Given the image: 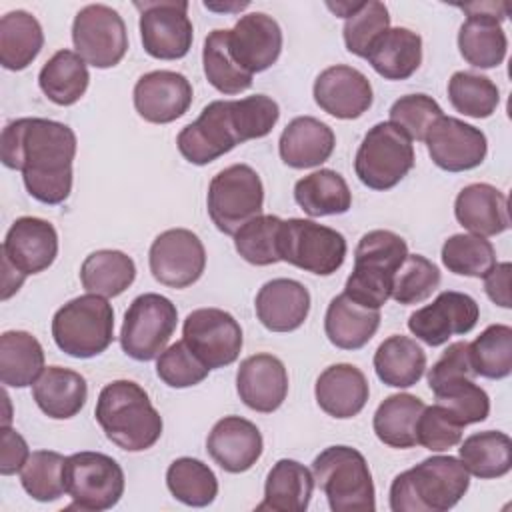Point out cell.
Returning a JSON list of instances; mask_svg holds the SVG:
<instances>
[{
    "label": "cell",
    "instance_id": "7bdbcfd3",
    "mask_svg": "<svg viewBox=\"0 0 512 512\" xmlns=\"http://www.w3.org/2000/svg\"><path fill=\"white\" fill-rule=\"evenodd\" d=\"M166 486L170 494L186 506L204 508L218 494V480L208 464L198 458H176L166 470Z\"/></svg>",
    "mask_w": 512,
    "mask_h": 512
},
{
    "label": "cell",
    "instance_id": "680465c9",
    "mask_svg": "<svg viewBox=\"0 0 512 512\" xmlns=\"http://www.w3.org/2000/svg\"><path fill=\"white\" fill-rule=\"evenodd\" d=\"M510 276H512V264L510 262H496L494 268L484 276V290L486 296L500 308L512 306L510 296Z\"/></svg>",
    "mask_w": 512,
    "mask_h": 512
},
{
    "label": "cell",
    "instance_id": "30bf717a",
    "mask_svg": "<svg viewBox=\"0 0 512 512\" xmlns=\"http://www.w3.org/2000/svg\"><path fill=\"white\" fill-rule=\"evenodd\" d=\"M124 470L108 454L76 452L66 458L64 486L72 498L70 508L102 512L116 506L124 494Z\"/></svg>",
    "mask_w": 512,
    "mask_h": 512
},
{
    "label": "cell",
    "instance_id": "4316f807",
    "mask_svg": "<svg viewBox=\"0 0 512 512\" xmlns=\"http://www.w3.org/2000/svg\"><path fill=\"white\" fill-rule=\"evenodd\" d=\"M314 396L318 406L328 416L346 420L362 412L370 396V386L360 368L340 362L320 372L314 386Z\"/></svg>",
    "mask_w": 512,
    "mask_h": 512
},
{
    "label": "cell",
    "instance_id": "11a10c76",
    "mask_svg": "<svg viewBox=\"0 0 512 512\" xmlns=\"http://www.w3.org/2000/svg\"><path fill=\"white\" fill-rule=\"evenodd\" d=\"M462 430L464 426L440 404L424 406L416 420V444L432 452H444L460 444Z\"/></svg>",
    "mask_w": 512,
    "mask_h": 512
},
{
    "label": "cell",
    "instance_id": "484cf974",
    "mask_svg": "<svg viewBox=\"0 0 512 512\" xmlns=\"http://www.w3.org/2000/svg\"><path fill=\"white\" fill-rule=\"evenodd\" d=\"M260 324L270 332L298 330L310 312V292L292 278H274L262 284L254 300Z\"/></svg>",
    "mask_w": 512,
    "mask_h": 512
},
{
    "label": "cell",
    "instance_id": "c3c4849f",
    "mask_svg": "<svg viewBox=\"0 0 512 512\" xmlns=\"http://www.w3.org/2000/svg\"><path fill=\"white\" fill-rule=\"evenodd\" d=\"M64 464L66 458L54 450L30 452L26 464L20 470V482L28 496L38 502H54L64 492Z\"/></svg>",
    "mask_w": 512,
    "mask_h": 512
},
{
    "label": "cell",
    "instance_id": "52a82bcc",
    "mask_svg": "<svg viewBox=\"0 0 512 512\" xmlns=\"http://www.w3.org/2000/svg\"><path fill=\"white\" fill-rule=\"evenodd\" d=\"M52 338L72 358L102 354L114 340L112 304L92 292L68 300L52 318Z\"/></svg>",
    "mask_w": 512,
    "mask_h": 512
},
{
    "label": "cell",
    "instance_id": "277c9868",
    "mask_svg": "<svg viewBox=\"0 0 512 512\" xmlns=\"http://www.w3.org/2000/svg\"><path fill=\"white\" fill-rule=\"evenodd\" d=\"M470 474L454 456H430L390 484L392 512H446L468 492Z\"/></svg>",
    "mask_w": 512,
    "mask_h": 512
},
{
    "label": "cell",
    "instance_id": "b9f144b4",
    "mask_svg": "<svg viewBox=\"0 0 512 512\" xmlns=\"http://www.w3.org/2000/svg\"><path fill=\"white\" fill-rule=\"evenodd\" d=\"M458 452L468 474L480 480L506 476L512 468V440L500 430L470 434L464 438Z\"/></svg>",
    "mask_w": 512,
    "mask_h": 512
},
{
    "label": "cell",
    "instance_id": "7c38bea8",
    "mask_svg": "<svg viewBox=\"0 0 512 512\" xmlns=\"http://www.w3.org/2000/svg\"><path fill=\"white\" fill-rule=\"evenodd\" d=\"M178 324V310L170 298L146 292L136 296L122 322L120 346L126 356L148 362L166 350Z\"/></svg>",
    "mask_w": 512,
    "mask_h": 512
},
{
    "label": "cell",
    "instance_id": "6da1fadb",
    "mask_svg": "<svg viewBox=\"0 0 512 512\" xmlns=\"http://www.w3.org/2000/svg\"><path fill=\"white\" fill-rule=\"evenodd\" d=\"M76 134L48 118H16L0 136V158L20 170L28 194L42 204H62L72 192Z\"/></svg>",
    "mask_w": 512,
    "mask_h": 512
},
{
    "label": "cell",
    "instance_id": "ffe728a7",
    "mask_svg": "<svg viewBox=\"0 0 512 512\" xmlns=\"http://www.w3.org/2000/svg\"><path fill=\"white\" fill-rule=\"evenodd\" d=\"M134 108L146 122L170 124L192 104V84L174 70H152L134 84Z\"/></svg>",
    "mask_w": 512,
    "mask_h": 512
},
{
    "label": "cell",
    "instance_id": "ab89813d",
    "mask_svg": "<svg viewBox=\"0 0 512 512\" xmlns=\"http://www.w3.org/2000/svg\"><path fill=\"white\" fill-rule=\"evenodd\" d=\"M424 402L412 394H392L380 402L374 412L372 428L378 440L390 448L416 446V420Z\"/></svg>",
    "mask_w": 512,
    "mask_h": 512
},
{
    "label": "cell",
    "instance_id": "f1b7e54d",
    "mask_svg": "<svg viewBox=\"0 0 512 512\" xmlns=\"http://www.w3.org/2000/svg\"><path fill=\"white\" fill-rule=\"evenodd\" d=\"M336 146L332 128L314 116H298L286 124L278 140V152L290 168H314L324 164Z\"/></svg>",
    "mask_w": 512,
    "mask_h": 512
},
{
    "label": "cell",
    "instance_id": "e575fe53",
    "mask_svg": "<svg viewBox=\"0 0 512 512\" xmlns=\"http://www.w3.org/2000/svg\"><path fill=\"white\" fill-rule=\"evenodd\" d=\"M374 370L386 386L410 388L424 376L426 354L414 338L394 334L376 348Z\"/></svg>",
    "mask_w": 512,
    "mask_h": 512
},
{
    "label": "cell",
    "instance_id": "60d3db41",
    "mask_svg": "<svg viewBox=\"0 0 512 512\" xmlns=\"http://www.w3.org/2000/svg\"><path fill=\"white\" fill-rule=\"evenodd\" d=\"M136 278L134 260L122 250H96L80 266V282L86 292L114 298L132 286Z\"/></svg>",
    "mask_w": 512,
    "mask_h": 512
},
{
    "label": "cell",
    "instance_id": "9f6ffc18",
    "mask_svg": "<svg viewBox=\"0 0 512 512\" xmlns=\"http://www.w3.org/2000/svg\"><path fill=\"white\" fill-rule=\"evenodd\" d=\"M452 378H476V370L470 360V348L466 340L452 342L442 356L428 370V386L434 388Z\"/></svg>",
    "mask_w": 512,
    "mask_h": 512
},
{
    "label": "cell",
    "instance_id": "603a6c76",
    "mask_svg": "<svg viewBox=\"0 0 512 512\" xmlns=\"http://www.w3.org/2000/svg\"><path fill=\"white\" fill-rule=\"evenodd\" d=\"M312 94L326 114L340 120L360 118L374 100L370 80L360 70L346 64L322 70L314 80Z\"/></svg>",
    "mask_w": 512,
    "mask_h": 512
},
{
    "label": "cell",
    "instance_id": "1f68e13d",
    "mask_svg": "<svg viewBox=\"0 0 512 512\" xmlns=\"http://www.w3.org/2000/svg\"><path fill=\"white\" fill-rule=\"evenodd\" d=\"M366 60L384 80H406L422 64V38L410 28H388L372 42Z\"/></svg>",
    "mask_w": 512,
    "mask_h": 512
},
{
    "label": "cell",
    "instance_id": "8992f818",
    "mask_svg": "<svg viewBox=\"0 0 512 512\" xmlns=\"http://www.w3.org/2000/svg\"><path fill=\"white\" fill-rule=\"evenodd\" d=\"M314 484L332 512H374L376 494L366 458L352 446H328L312 462Z\"/></svg>",
    "mask_w": 512,
    "mask_h": 512
},
{
    "label": "cell",
    "instance_id": "f907efd6",
    "mask_svg": "<svg viewBox=\"0 0 512 512\" xmlns=\"http://www.w3.org/2000/svg\"><path fill=\"white\" fill-rule=\"evenodd\" d=\"M430 390L436 404L446 408L462 426L482 422L490 414V398L472 378H452Z\"/></svg>",
    "mask_w": 512,
    "mask_h": 512
},
{
    "label": "cell",
    "instance_id": "74e56055",
    "mask_svg": "<svg viewBox=\"0 0 512 512\" xmlns=\"http://www.w3.org/2000/svg\"><path fill=\"white\" fill-rule=\"evenodd\" d=\"M328 8L344 18V44L346 50L354 56L366 58L372 42L390 28V14L386 4L378 0L368 2H336L328 4Z\"/></svg>",
    "mask_w": 512,
    "mask_h": 512
},
{
    "label": "cell",
    "instance_id": "f546056e",
    "mask_svg": "<svg viewBox=\"0 0 512 512\" xmlns=\"http://www.w3.org/2000/svg\"><path fill=\"white\" fill-rule=\"evenodd\" d=\"M380 326V310L354 302L344 292L334 296L326 308L324 332L330 344L340 350L366 346Z\"/></svg>",
    "mask_w": 512,
    "mask_h": 512
},
{
    "label": "cell",
    "instance_id": "ee69618b",
    "mask_svg": "<svg viewBox=\"0 0 512 512\" xmlns=\"http://www.w3.org/2000/svg\"><path fill=\"white\" fill-rule=\"evenodd\" d=\"M202 64L206 80L222 94L234 96L252 86V74L242 70L232 58L228 46V30H212L202 48Z\"/></svg>",
    "mask_w": 512,
    "mask_h": 512
},
{
    "label": "cell",
    "instance_id": "ac0fdd59",
    "mask_svg": "<svg viewBox=\"0 0 512 512\" xmlns=\"http://www.w3.org/2000/svg\"><path fill=\"white\" fill-rule=\"evenodd\" d=\"M480 318L476 300L464 292L444 290L432 304L408 316V330L428 346H442L452 336L468 334Z\"/></svg>",
    "mask_w": 512,
    "mask_h": 512
},
{
    "label": "cell",
    "instance_id": "836d02e7",
    "mask_svg": "<svg viewBox=\"0 0 512 512\" xmlns=\"http://www.w3.org/2000/svg\"><path fill=\"white\" fill-rule=\"evenodd\" d=\"M44 368V348L36 336L26 330H6L0 336V380L4 386H32Z\"/></svg>",
    "mask_w": 512,
    "mask_h": 512
},
{
    "label": "cell",
    "instance_id": "4fadbf2b",
    "mask_svg": "<svg viewBox=\"0 0 512 512\" xmlns=\"http://www.w3.org/2000/svg\"><path fill=\"white\" fill-rule=\"evenodd\" d=\"M74 52L94 68L120 64L128 50V32L122 16L106 4L84 6L72 22Z\"/></svg>",
    "mask_w": 512,
    "mask_h": 512
},
{
    "label": "cell",
    "instance_id": "d6986e66",
    "mask_svg": "<svg viewBox=\"0 0 512 512\" xmlns=\"http://www.w3.org/2000/svg\"><path fill=\"white\" fill-rule=\"evenodd\" d=\"M432 162L446 172H464L480 166L488 152L484 132L454 116H440L424 136Z\"/></svg>",
    "mask_w": 512,
    "mask_h": 512
},
{
    "label": "cell",
    "instance_id": "44dd1931",
    "mask_svg": "<svg viewBox=\"0 0 512 512\" xmlns=\"http://www.w3.org/2000/svg\"><path fill=\"white\" fill-rule=\"evenodd\" d=\"M56 256L58 232L44 218H16L2 242V258H6L24 276L44 272L52 266Z\"/></svg>",
    "mask_w": 512,
    "mask_h": 512
},
{
    "label": "cell",
    "instance_id": "e0dca14e",
    "mask_svg": "<svg viewBox=\"0 0 512 512\" xmlns=\"http://www.w3.org/2000/svg\"><path fill=\"white\" fill-rule=\"evenodd\" d=\"M466 20L458 32L462 58L476 68H496L506 58L508 38L502 20L508 16V4L474 2L460 6Z\"/></svg>",
    "mask_w": 512,
    "mask_h": 512
},
{
    "label": "cell",
    "instance_id": "2e32d148",
    "mask_svg": "<svg viewBox=\"0 0 512 512\" xmlns=\"http://www.w3.org/2000/svg\"><path fill=\"white\" fill-rule=\"evenodd\" d=\"M148 264L156 282L170 288H188L204 274L206 250L192 230L170 228L154 238Z\"/></svg>",
    "mask_w": 512,
    "mask_h": 512
},
{
    "label": "cell",
    "instance_id": "f5cc1de1",
    "mask_svg": "<svg viewBox=\"0 0 512 512\" xmlns=\"http://www.w3.org/2000/svg\"><path fill=\"white\" fill-rule=\"evenodd\" d=\"M210 368L186 346L184 340L174 342L156 358V374L170 388H190L208 376Z\"/></svg>",
    "mask_w": 512,
    "mask_h": 512
},
{
    "label": "cell",
    "instance_id": "7a4b0ae2",
    "mask_svg": "<svg viewBox=\"0 0 512 512\" xmlns=\"http://www.w3.org/2000/svg\"><path fill=\"white\" fill-rule=\"evenodd\" d=\"M280 118L276 100L254 94L240 100H214L176 138L180 154L196 166L214 162L246 140L264 138Z\"/></svg>",
    "mask_w": 512,
    "mask_h": 512
},
{
    "label": "cell",
    "instance_id": "9a60e30c",
    "mask_svg": "<svg viewBox=\"0 0 512 512\" xmlns=\"http://www.w3.org/2000/svg\"><path fill=\"white\" fill-rule=\"evenodd\" d=\"M182 340L210 370L236 362L244 342L238 320L220 308L192 310L182 324Z\"/></svg>",
    "mask_w": 512,
    "mask_h": 512
},
{
    "label": "cell",
    "instance_id": "91938a15",
    "mask_svg": "<svg viewBox=\"0 0 512 512\" xmlns=\"http://www.w3.org/2000/svg\"><path fill=\"white\" fill-rule=\"evenodd\" d=\"M24 278L26 276L22 272H18L6 258H2V300H8L14 292H18Z\"/></svg>",
    "mask_w": 512,
    "mask_h": 512
},
{
    "label": "cell",
    "instance_id": "7402d4cb",
    "mask_svg": "<svg viewBox=\"0 0 512 512\" xmlns=\"http://www.w3.org/2000/svg\"><path fill=\"white\" fill-rule=\"evenodd\" d=\"M232 58L248 74L268 70L282 52V30L278 22L264 12H250L238 18L228 30Z\"/></svg>",
    "mask_w": 512,
    "mask_h": 512
},
{
    "label": "cell",
    "instance_id": "9c48e42d",
    "mask_svg": "<svg viewBox=\"0 0 512 512\" xmlns=\"http://www.w3.org/2000/svg\"><path fill=\"white\" fill-rule=\"evenodd\" d=\"M208 216L228 236L262 214L264 186L258 172L248 164H232L220 170L208 186Z\"/></svg>",
    "mask_w": 512,
    "mask_h": 512
},
{
    "label": "cell",
    "instance_id": "db71d44e",
    "mask_svg": "<svg viewBox=\"0 0 512 512\" xmlns=\"http://www.w3.org/2000/svg\"><path fill=\"white\" fill-rule=\"evenodd\" d=\"M444 116L440 104L428 94H406L390 106V120L410 140L424 142L430 126Z\"/></svg>",
    "mask_w": 512,
    "mask_h": 512
},
{
    "label": "cell",
    "instance_id": "5b68a950",
    "mask_svg": "<svg viewBox=\"0 0 512 512\" xmlns=\"http://www.w3.org/2000/svg\"><path fill=\"white\" fill-rule=\"evenodd\" d=\"M408 256L406 240L392 230L366 232L354 250L344 294L366 308H382L392 296L394 274Z\"/></svg>",
    "mask_w": 512,
    "mask_h": 512
},
{
    "label": "cell",
    "instance_id": "d590c367",
    "mask_svg": "<svg viewBox=\"0 0 512 512\" xmlns=\"http://www.w3.org/2000/svg\"><path fill=\"white\" fill-rule=\"evenodd\" d=\"M44 46V32L36 16L12 10L0 18V64L6 70L28 68Z\"/></svg>",
    "mask_w": 512,
    "mask_h": 512
},
{
    "label": "cell",
    "instance_id": "f35d334b",
    "mask_svg": "<svg viewBox=\"0 0 512 512\" xmlns=\"http://www.w3.org/2000/svg\"><path fill=\"white\" fill-rule=\"evenodd\" d=\"M86 62L74 50H58L40 70L38 84L44 96L58 106L76 104L88 90Z\"/></svg>",
    "mask_w": 512,
    "mask_h": 512
},
{
    "label": "cell",
    "instance_id": "3957f363",
    "mask_svg": "<svg viewBox=\"0 0 512 512\" xmlns=\"http://www.w3.org/2000/svg\"><path fill=\"white\" fill-rule=\"evenodd\" d=\"M94 416L106 438L126 452L152 448L164 428L148 392L132 380L106 384L98 394Z\"/></svg>",
    "mask_w": 512,
    "mask_h": 512
},
{
    "label": "cell",
    "instance_id": "4dcf8cb0",
    "mask_svg": "<svg viewBox=\"0 0 512 512\" xmlns=\"http://www.w3.org/2000/svg\"><path fill=\"white\" fill-rule=\"evenodd\" d=\"M32 398L48 418L68 420L84 408L88 386L80 372L48 366L32 384Z\"/></svg>",
    "mask_w": 512,
    "mask_h": 512
},
{
    "label": "cell",
    "instance_id": "5bb4252c",
    "mask_svg": "<svg viewBox=\"0 0 512 512\" xmlns=\"http://www.w3.org/2000/svg\"><path fill=\"white\" fill-rule=\"evenodd\" d=\"M134 6L140 10V38L146 54L158 60H178L190 52L194 28L188 18V2L156 0Z\"/></svg>",
    "mask_w": 512,
    "mask_h": 512
},
{
    "label": "cell",
    "instance_id": "d6a6232c",
    "mask_svg": "<svg viewBox=\"0 0 512 512\" xmlns=\"http://www.w3.org/2000/svg\"><path fill=\"white\" fill-rule=\"evenodd\" d=\"M312 490V472L298 460L282 458L270 468L264 484V500L256 508L272 512H304L310 504Z\"/></svg>",
    "mask_w": 512,
    "mask_h": 512
},
{
    "label": "cell",
    "instance_id": "bcb514c9",
    "mask_svg": "<svg viewBox=\"0 0 512 512\" xmlns=\"http://www.w3.org/2000/svg\"><path fill=\"white\" fill-rule=\"evenodd\" d=\"M448 100L464 116L488 118L500 104V90L488 76L458 70L448 80Z\"/></svg>",
    "mask_w": 512,
    "mask_h": 512
},
{
    "label": "cell",
    "instance_id": "cb8c5ba5",
    "mask_svg": "<svg viewBox=\"0 0 512 512\" xmlns=\"http://www.w3.org/2000/svg\"><path fill=\"white\" fill-rule=\"evenodd\" d=\"M236 390L240 400L256 412L270 414L278 410L288 394V372L274 354H254L240 362L236 372Z\"/></svg>",
    "mask_w": 512,
    "mask_h": 512
},
{
    "label": "cell",
    "instance_id": "816d5d0a",
    "mask_svg": "<svg viewBox=\"0 0 512 512\" xmlns=\"http://www.w3.org/2000/svg\"><path fill=\"white\" fill-rule=\"evenodd\" d=\"M440 286V270L422 254H408L394 274L392 296L398 304H420Z\"/></svg>",
    "mask_w": 512,
    "mask_h": 512
},
{
    "label": "cell",
    "instance_id": "8d00e7d4",
    "mask_svg": "<svg viewBox=\"0 0 512 512\" xmlns=\"http://www.w3.org/2000/svg\"><path fill=\"white\" fill-rule=\"evenodd\" d=\"M294 200L312 218L336 216L350 210L352 192L336 170L320 168L294 184Z\"/></svg>",
    "mask_w": 512,
    "mask_h": 512
},
{
    "label": "cell",
    "instance_id": "8fae6325",
    "mask_svg": "<svg viewBox=\"0 0 512 512\" xmlns=\"http://www.w3.org/2000/svg\"><path fill=\"white\" fill-rule=\"evenodd\" d=\"M346 250V238L334 228L304 218L282 220L278 238L280 262L316 276H330L344 264Z\"/></svg>",
    "mask_w": 512,
    "mask_h": 512
},
{
    "label": "cell",
    "instance_id": "ba28073f",
    "mask_svg": "<svg viewBox=\"0 0 512 512\" xmlns=\"http://www.w3.org/2000/svg\"><path fill=\"white\" fill-rule=\"evenodd\" d=\"M414 168L412 140L392 122L374 124L354 158L358 180L372 190L394 188Z\"/></svg>",
    "mask_w": 512,
    "mask_h": 512
},
{
    "label": "cell",
    "instance_id": "681fc988",
    "mask_svg": "<svg viewBox=\"0 0 512 512\" xmlns=\"http://www.w3.org/2000/svg\"><path fill=\"white\" fill-rule=\"evenodd\" d=\"M282 218L272 214H260L240 226L234 234L236 252L254 266H270L280 262L278 238Z\"/></svg>",
    "mask_w": 512,
    "mask_h": 512
},
{
    "label": "cell",
    "instance_id": "7dc6e473",
    "mask_svg": "<svg viewBox=\"0 0 512 512\" xmlns=\"http://www.w3.org/2000/svg\"><path fill=\"white\" fill-rule=\"evenodd\" d=\"M440 256L448 272L470 278H484L496 264L494 246L478 234H452L444 240Z\"/></svg>",
    "mask_w": 512,
    "mask_h": 512
},
{
    "label": "cell",
    "instance_id": "6f0895ef",
    "mask_svg": "<svg viewBox=\"0 0 512 512\" xmlns=\"http://www.w3.org/2000/svg\"><path fill=\"white\" fill-rule=\"evenodd\" d=\"M0 472L4 476L16 474L22 470V466L26 464L30 450L26 440L22 438L20 432H16L10 426H2L0 430Z\"/></svg>",
    "mask_w": 512,
    "mask_h": 512
},
{
    "label": "cell",
    "instance_id": "f6af8a7d",
    "mask_svg": "<svg viewBox=\"0 0 512 512\" xmlns=\"http://www.w3.org/2000/svg\"><path fill=\"white\" fill-rule=\"evenodd\" d=\"M470 360L476 376L502 380L512 372V328L508 324H490L474 342H468Z\"/></svg>",
    "mask_w": 512,
    "mask_h": 512
},
{
    "label": "cell",
    "instance_id": "d4e9b609",
    "mask_svg": "<svg viewBox=\"0 0 512 512\" xmlns=\"http://www.w3.org/2000/svg\"><path fill=\"white\" fill-rule=\"evenodd\" d=\"M262 448L264 440L260 430L242 416L220 418L206 438L210 458L230 474L250 470L262 456Z\"/></svg>",
    "mask_w": 512,
    "mask_h": 512
},
{
    "label": "cell",
    "instance_id": "83f0119b",
    "mask_svg": "<svg viewBox=\"0 0 512 512\" xmlns=\"http://www.w3.org/2000/svg\"><path fill=\"white\" fill-rule=\"evenodd\" d=\"M458 224L478 236H496L510 228L508 198L496 186L474 182L464 186L454 200Z\"/></svg>",
    "mask_w": 512,
    "mask_h": 512
}]
</instances>
